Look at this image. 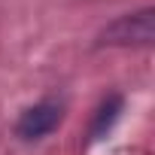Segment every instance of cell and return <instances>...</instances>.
I'll return each instance as SVG.
<instances>
[{
  "label": "cell",
  "instance_id": "6da1fadb",
  "mask_svg": "<svg viewBox=\"0 0 155 155\" xmlns=\"http://www.w3.org/2000/svg\"><path fill=\"white\" fill-rule=\"evenodd\" d=\"M97 46H152V9H137L119 15L97 34Z\"/></svg>",
  "mask_w": 155,
  "mask_h": 155
},
{
  "label": "cell",
  "instance_id": "7a4b0ae2",
  "mask_svg": "<svg viewBox=\"0 0 155 155\" xmlns=\"http://www.w3.org/2000/svg\"><path fill=\"white\" fill-rule=\"evenodd\" d=\"M64 119V101L58 97H43L37 101L34 107H28L18 122H15V137L25 140V143H37L43 137H49Z\"/></svg>",
  "mask_w": 155,
  "mask_h": 155
},
{
  "label": "cell",
  "instance_id": "3957f363",
  "mask_svg": "<svg viewBox=\"0 0 155 155\" xmlns=\"http://www.w3.org/2000/svg\"><path fill=\"white\" fill-rule=\"evenodd\" d=\"M122 113H125V97H122L119 91L107 94V97L97 104L94 116H91V125H88V146H94V143L107 140V137L113 134V128L119 125Z\"/></svg>",
  "mask_w": 155,
  "mask_h": 155
}]
</instances>
